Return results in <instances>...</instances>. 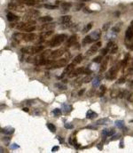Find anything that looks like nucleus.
<instances>
[{"label": "nucleus", "instance_id": "obj_1", "mask_svg": "<svg viewBox=\"0 0 133 153\" xmlns=\"http://www.w3.org/2000/svg\"><path fill=\"white\" fill-rule=\"evenodd\" d=\"M66 35L65 34H59V35H56L53 38L50 42V46L51 47H55V46H59L60 44H62L64 42V40L66 39Z\"/></svg>", "mask_w": 133, "mask_h": 153}, {"label": "nucleus", "instance_id": "obj_2", "mask_svg": "<svg viewBox=\"0 0 133 153\" xmlns=\"http://www.w3.org/2000/svg\"><path fill=\"white\" fill-rule=\"evenodd\" d=\"M120 66H122V64L121 63L113 66V67L109 69V71H108L106 78H107V79H115V78H116L117 72H118L119 69H120Z\"/></svg>", "mask_w": 133, "mask_h": 153}, {"label": "nucleus", "instance_id": "obj_3", "mask_svg": "<svg viewBox=\"0 0 133 153\" xmlns=\"http://www.w3.org/2000/svg\"><path fill=\"white\" fill-rule=\"evenodd\" d=\"M40 15V12L37 11V10H35V9H30L28 11V13H26L25 15V19L28 20L29 22L30 21L34 20L36 17H38Z\"/></svg>", "mask_w": 133, "mask_h": 153}, {"label": "nucleus", "instance_id": "obj_4", "mask_svg": "<svg viewBox=\"0 0 133 153\" xmlns=\"http://www.w3.org/2000/svg\"><path fill=\"white\" fill-rule=\"evenodd\" d=\"M68 64V60L66 59H59V61H56L54 62V63L52 64V66H51L49 69H59V68H62L66 66Z\"/></svg>", "mask_w": 133, "mask_h": 153}, {"label": "nucleus", "instance_id": "obj_5", "mask_svg": "<svg viewBox=\"0 0 133 153\" xmlns=\"http://www.w3.org/2000/svg\"><path fill=\"white\" fill-rule=\"evenodd\" d=\"M101 46V42H98L96 43L95 45H92V46H91L90 49L87 51L86 53V55L87 56H91V55H93L95 53H97L98 50H99V48Z\"/></svg>", "mask_w": 133, "mask_h": 153}, {"label": "nucleus", "instance_id": "obj_6", "mask_svg": "<svg viewBox=\"0 0 133 153\" xmlns=\"http://www.w3.org/2000/svg\"><path fill=\"white\" fill-rule=\"evenodd\" d=\"M55 27H56L55 22H46V23H43L42 26H40L39 29L43 31H48V30H52Z\"/></svg>", "mask_w": 133, "mask_h": 153}, {"label": "nucleus", "instance_id": "obj_7", "mask_svg": "<svg viewBox=\"0 0 133 153\" xmlns=\"http://www.w3.org/2000/svg\"><path fill=\"white\" fill-rule=\"evenodd\" d=\"M84 69L85 68L81 67V68H78V69H74V70H73L72 72L69 75V78H74V76H76L80 74H83V72H84Z\"/></svg>", "mask_w": 133, "mask_h": 153}, {"label": "nucleus", "instance_id": "obj_8", "mask_svg": "<svg viewBox=\"0 0 133 153\" xmlns=\"http://www.w3.org/2000/svg\"><path fill=\"white\" fill-rule=\"evenodd\" d=\"M64 53V50L63 49H59V50H56V51H53L50 54V59H56V58H59L60 57L61 55H63Z\"/></svg>", "mask_w": 133, "mask_h": 153}, {"label": "nucleus", "instance_id": "obj_9", "mask_svg": "<svg viewBox=\"0 0 133 153\" xmlns=\"http://www.w3.org/2000/svg\"><path fill=\"white\" fill-rule=\"evenodd\" d=\"M29 26H31V25L29 23V22H19V23L16 25V29H19V30H21V31H24V32H25V30L29 27Z\"/></svg>", "mask_w": 133, "mask_h": 153}, {"label": "nucleus", "instance_id": "obj_10", "mask_svg": "<svg viewBox=\"0 0 133 153\" xmlns=\"http://www.w3.org/2000/svg\"><path fill=\"white\" fill-rule=\"evenodd\" d=\"M36 38V35L34 34V33L30 32L29 34H25L23 36V40L27 41V42H30V41H34Z\"/></svg>", "mask_w": 133, "mask_h": 153}, {"label": "nucleus", "instance_id": "obj_11", "mask_svg": "<svg viewBox=\"0 0 133 153\" xmlns=\"http://www.w3.org/2000/svg\"><path fill=\"white\" fill-rule=\"evenodd\" d=\"M76 40H77V36H76V35H72L70 37H69V39L66 41V46H68V47L72 46L73 45H75Z\"/></svg>", "mask_w": 133, "mask_h": 153}, {"label": "nucleus", "instance_id": "obj_12", "mask_svg": "<svg viewBox=\"0 0 133 153\" xmlns=\"http://www.w3.org/2000/svg\"><path fill=\"white\" fill-rule=\"evenodd\" d=\"M74 69H75V64L73 63V62H72V63H70V64H69V65L66 67V69H65L64 72H63V74H62V76H63L64 75H66V74L69 75L73 70H74Z\"/></svg>", "mask_w": 133, "mask_h": 153}, {"label": "nucleus", "instance_id": "obj_13", "mask_svg": "<svg viewBox=\"0 0 133 153\" xmlns=\"http://www.w3.org/2000/svg\"><path fill=\"white\" fill-rule=\"evenodd\" d=\"M108 61H109V56H106L105 59H103L102 64H101L100 69H99V71H100V72H104V71L106 69V68H107V64H108Z\"/></svg>", "mask_w": 133, "mask_h": 153}, {"label": "nucleus", "instance_id": "obj_14", "mask_svg": "<svg viewBox=\"0 0 133 153\" xmlns=\"http://www.w3.org/2000/svg\"><path fill=\"white\" fill-rule=\"evenodd\" d=\"M43 50V46H31V54H36V53H41Z\"/></svg>", "mask_w": 133, "mask_h": 153}, {"label": "nucleus", "instance_id": "obj_15", "mask_svg": "<svg viewBox=\"0 0 133 153\" xmlns=\"http://www.w3.org/2000/svg\"><path fill=\"white\" fill-rule=\"evenodd\" d=\"M8 8L9 9H11V10H22L23 9V7H22L21 6H20V5H18V4H16V3H13V2H11V3H9L8 4Z\"/></svg>", "mask_w": 133, "mask_h": 153}, {"label": "nucleus", "instance_id": "obj_16", "mask_svg": "<svg viewBox=\"0 0 133 153\" xmlns=\"http://www.w3.org/2000/svg\"><path fill=\"white\" fill-rule=\"evenodd\" d=\"M71 16L70 15H64V16H62L60 19H59V21H60V22L62 24H68L69 23V22H71Z\"/></svg>", "mask_w": 133, "mask_h": 153}, {"label": "nucleus", "instance_id": "obj_17", "mask_svg": "<svg viewBox=\"0 0 133 153\" xmlns=\"http://www.w3.org/2000/svg\"><path fill=\"white\" fill-rule=\"evenodd\" d=\"M6 18H7L8 22H15V21L18 20L19 17L17 16V15H15L14 13H7V15H6Z\"/></svg>", "mask_w": 133, "mask_h": 153}, {"label": "nucleus", "instance_id": "obj_18", "mask_svg": "<svg viewBox=\"0 0 133 153\" xmlns=\"http://www.w3.org/2000/svg\"><path fill=\"white\" fill-rule=\"evenodd\" d=\"M125 37L127 38L128 40H131V38L133 37V29L130 27H129L127 29L125 32Z\"/></svg>", "mask_w": 133, "mask_h": 153}, {"label": "nucleus", "instance_id": "obj_19", "mask_svg": "<svg viewBox=\"0 0 133 153\" xmlns=\"http://www.w3.org/2000/svg\"><path fill=\"white\" fill-rule=\"evenodd\" d=\"M91 36H92V37L93 38V40L96 41L98 40L99 37H100L101 36V31L99 30V29H97L96 31H94V32H92V34H91Z\"/></svg>", "mask_w": 133, "mask_h": 153}, {"label": "nucleus", "instance_id": "obj_20", "mask_svg": "<svg viewBox=\"0 0 133 153\" xmlns=\"http://www.w3.org/2000/svg\"><path fill=\"white\" fill-rule=\"evenodd\" d=\"M2 133H4L5 135H12V133H14V128L10 127V126H8V127H5L2 129Z\"/></svg>", "mask_w": 133, "mask_h": 153}, {"label": "nucleus", "instance_id": "obj_21", "mask_svg": "<svg viewBox=\"0 0 133 153\" xmlns=\"http://www.w3.org/2000/svg\"><path fill=\"white\" fill-rule=\"evenodd\" d=\"M38 21L42 23H46V22H51L52 21V18L51 16H42L38 18Z\"/></svg>", "mask_w": 133, "mask_h": 153}, {"label": "nucleus", "instance_id": "obj_22", "mask_svg": "<svg viewBox=\"0 0 133 153\" xmlns=\"http://www.w3.org/2000/svg\"><path fill=\"white\" fill-rule=\"evenodd\" d=\"M97 116H98L97 113L94 112V111H92V109L88 110V111H87V113H86V119H94V118H96Z\"/></svg>", "mask_w": 133, "mask_h": 153}, {"label": "nucleus", "instance_id": "obj_23", "mask_svg": "<svg viewBox=\"0 0 133 153\" xmlns=\"http://www.w3.org/2000/svg\"><path fill=\"white\" fill-rule=\"evenodd\" d=\"M92 42H94V40H93V38L92 37L91 35L86 36L84 38H83V46H85V45H87V44H91V43H92Z\"/></svg>", "mask_w": 133, "mask_h": 153}, {"label": "nucleus", "instance_id": "obj_24", "mask_svg": "<svg viewBox=\"0 0 133 153\" xmlns=\"http://www.w3.org/2000/svg\"><path fill=\"white\" fill-rule=\"evenodd\" d=\"M20 2L22 4L26 5V6H33L36 5V0H20Z\"/></svg>", "mask_w": 133, "mask_h": 153}, {"label": "nucleus", "instance_id": "obj_25", "mask_svg": "<svg viewBox=\"0 0 133 153\" xmlns=\"http://www.w3.org/2000/svg\"><path fill=\"white\" fill-rule=\"evenodd\" d=\"M115 130L114 129H104L103 130V135L104 136H112L115 135Z\"/></svg>", "mask_w": 133, "mask_h": 153}, {"label": "nucleus", "instance_id": "obj_26", "mask_svg": "<svg viewBox=\"0 0 133 153\" xmlns=\"http://www.w3.org/2000/svg\"><path fill=\"white\" fill-rule=\"evenodd\" d=\"M60 6L62 9L64 10H69L70 9V7L72 6V4L71 3H68V2H63V3H60Z\"/></svg>", "mask_w": 133, "mask_h": 153}, {"label": "nucleus", "instance_id": "obj_27", "mask_svg": "<svg viewBox=\"0 0 133 153\" xmlns=\"http://www.w3.org/2000/svg\"><path fill=\"white\" fill-rule=\"evenodd\" d=\"M83 61V55L82 54H78L77 56L75 57V59L73 60V63L76 65V64H79L80 62Z\"/></svg>", "mask_w": 133, "mask_h": 153}, {"label": "nucleus", "instance_id": "obj_28", "mask_svg": "<svg viewBox=\"0 0 133 153\" xmlns=\"http://www.w3.org/2000/svg\"><path fill=\"white\" fill-rule=\"evenodd\" d=\"M53 34V30H48V31H43V33L41 34V36L43 38H47L49 36H51Z\"/></svg>", "mask_w": 133, "mask_h": 153}, {"label": "nucleus", "instance_id": "obj_29", "mask_svg": "<svg viewBox=\"0 0 133 153\" xmlns=\"http://www.w3.org/2000/svg\"><path fill=\"white\" fill-rule=\"evenodd\" d=\"M43 7L46 8V9H49V10H55V9H58L59 6L57 5H49V4H46L43 6Z\"/></svg>", "mask_w": 133, "mask_h": 153}, {"label": "nucleus", "instance_id": "obj_30", "mask_svg": "<svg viewBox=\"0 0 133 153\" xmlns=\"http://www.w3.org/2000/svg\"><path fill=\"white\" fill-rule=\"evenodd\" d=\"M109 122V119H107V118H104V119H99V120L96 121V123L99 125H101V124H107V123Z\"/></svg>", "mask_w": 133, "mask_h": 153}, {"label": "nucleus", "instance_id": "obj_31", "mask_svg": "<svg viewBox=\"0 0 133 153\" xmlns=\"http://www.w3.org/2000/svg\"><path fill=\"white\" fill-rule=\"evenodd\" d=\"M112 26V22H106L104 25L102 26V30L103 31H107L110 29V27Z\"/></svg>", "mask_w": 133, "mask_h": 153}, {"label": "nucleus", "instance_id": "obj_32", "mask_svg": "<svg viewBox=\"0 0 133 153\" xmlns=\"http://www.w3.org/2000/svg\"><path fill=\"white\" fill-rule=\"evenodd\" d=\"M47 127H48V129L50 130L51 132H52V133H55L56 132V126H54L53 124L48 123V124H47Z\"/></svg>", "mask_w": 133, "mask_h": 153}, {"label": "nucleus", "instance_id": "obj_33", "mask_svg": "<svg viewBox=\"0 0 133 153\" xmlns=\"http://www.w3.org/2000/svg\"><path fill=\"white\" fill-rule=\"evenodd\" d=\"M103 61V55H99V56H97L96 58L93 59V62H96V63H100Z\"/></svg>", "mask_w": 133, "mask_h": 153}, {"label": "nucleus", "instance_id": "obj_34", "mask_svg": "<svg viewBox=\"0 0 133 153\" xmlns=\"http://www.w3.org/2000/svg\"><path fill=\"white\" fill-rule=\"evenodd\" d=\"M84 7V4L83 3H79L78 5H76V7H75V10L76 11H79V10L83 9V8Z\"/></svg>", "mask_w": 133, "mask_h": 153}, {"label": "nucleus", "instance_id": "obj_35", "mask_svg": "<svg viewBox=\"0 0 133 153\" xmlns=\"http://www.w3.org/2000/svg\"><path fill=\"white\" fill-rule=\"evenodd\" d=\"M128 61H129V54L126 55V57H125V58H124V60L122 61V62H121V64H122V67H123V68H124L126 65H127Z\"/></svg>", "mask_w": 133, "mask_h": 153}, {"label": "nucleus", "instance_id": "obj_36", "mask_svg": "<svg viewBox=\"0 0 133 153\" xmlns=\"http://www.w3.org/2000/svg\"><path fill=\"white\" fill-rule=\"evenodd\" d=\"M55 86L57 88H59V89H61V90L66 89V86L63 85V84H61V83H57V84H55Z\"/></svg>", "mask_w": 133, "mask_h": 153}, {"label": "nucleus", "instance_id": "obj_37", "mask_svg": "<svg viewBox=\"0 0 133 153\" xmlns=\"http://www.w3.org/2000/svg\"><path fill=\"white\" fill-rule=\"evenodd\" d=\"M115 125L120 128H123V126H124V123H123V121H122V120L116 121V122H115Z\"/></svg>", "mask_w": 133, "mask_h": 153}, {"label": "nucleus", "instance_id": "obj_38", "mask_svg": "<svg viewBox=\"0 0 133 153\" xmlns=\"http://www.w3.org/2000/svg\"><path fill=\"white\" fill-rule=\"evenodd\" d=\"M35 29H36V27H35V26H29V28H28L27 29H26L25 30V32H27V33H30V32H32V31H34Z\"/></svg>", "mask_w": 133, "mask_h": 153}, {"label": "nucleus", "instance_id": "obj_39", "mask_svg": "<svg viewBox=\"0 0 133 153\" xmlns=\"http://www.w3.org/2000/svg\"><path fill=\"white\" fill-rule=\"evenodd\" d=\"M117 50H118V46L116 45H114L111 49H110V52H111V53H115L117 52Z\"/></svg>", "mask_w": 133, "mask_h": 153}, {"label": "nucleus", "instance_id": "obj_40", "mask_svg": "<svg viewBox=\"0 0 133 153\" xmlns=\"http://www.w3.org/2000/svg\"><path fill=\"white\" fill-rule=\"evenodd\" d=\"M52 113H53L55 116H59V115L61 114V110H60V109H53Z\"/></svg>", "mask_w": 133, "mask_h": 153}, {"label": "nucleus", "instance_id": "obj_41", "mask_svg": "<svg viewBox=\"0 0 133 153\" xmlns=\"http://www.w3.org/2000/svg\"><path fill=\"white\" fill-rule=\"evenodd\" d=\"M108 51H109V49H108V48L106 46V47H105L104 49L101 50V55H103V56H105V55H106V53H107V52H108Z\"/></svg>", "mask_w": 133, "mask_h": 153}, {"label": "nucleus", "instance_id": "obj_42", "mask_svg": "<svg viewBox=\"0 0 133 153\" xmlns=\"http://www.w3.org/2000/svg\"><path fill=\"white\" fill-rule=\"evenodd\" d=\"M92 80V78L90 76H86L85 79H83V83H89V82H91Z\"/></svg>", "mask_w": 133, "mask_h": 153}, {"label": "nucleus", "instance_id": "obj_43", "mask_svg": "<svg viewBox=\"0 0 133 153\" xmlns=\"http://www.w3.org/2000/svg\"><path fill=\"white\" fill-rule=\"evenodd\" d=\"M92 23L88 24V25L86 26V28H84V29H83V32H87V31H89L91 29H92Z\"/></svg>", "mask_w": 133, "mask_h": 153}, {"label": "nucleus", "instance_id": "obj_44", "mask_svg": "<svg viewBox=\"0 0 133 153\" xmlns=\"http://www.w3.org/2000/svg\"><path fill=\"white\" fill-rule=\"evenodd\" d=\"M65 128H66V129H72L74 126H73V125L72 124H70V123H66L65 124Z\"/></svg>", "mask_w": 133, "mask_h": 153}, {"label": "nucleus", "instance_id": "obj_45", "mask_svg": "<svg viewBox=\"0 0 133 153\" xmlns=\"http://www.w3.org/2000/svg\"><path fill=\"white\" fill-rule=\"evenodd\" d=\"M120 28H121V25H119V26H115V27H114L113 28V31L114 32H119L120 31Z\"/></svg>", "mask_w": 133, "mask_h": 153}, {"label": "nucleus", "instance_id": "obj_46", "mask_svg": "<svg viewBox=\"0 0 133 153\" xmlns=\"http://www.w3.org/2000/svg\"><path fill=\"white\" fill-rule=\"evenodd\" d=\"M96 80H97V81H94V82H93V86H98V85L99 84V82H100V79H99V78H97V79H96Z\"/></svg>", "mask_w": 133, "mask_h": 153}, {"label": "nucleus", "instance_id": "obj_47", "mask_svg": "<svg viewBox=\"0 0 133 153\" xmlns=\"http://www.w3.org/2000/svg\"><path fill=\"white\" fill-rule=\"evenodd\" d=\"M105 91H106V86H100V93H101V94H102V93H104Z\"/></svg>", "mask_w": 133, "mask_h": 153}, {"label": "nucleus", "instance_id": "obj_48", "mask_svg": "<svg viewBox=\"0 0 133 153\" xmlns=\"http://www.w3.org/2000/svg\"><path fill=\"white\" fill-rule=\"evenodd\" d=\"M84 74H91L92 73V70L91 69H84Z\"/></svg>", "mask_w": 133, "mask_h": 153}, {"label": "nucleus", "instance_id": "obj_49", "mask_svg": "<svg viewBox=\"0 0 133 153\" xmlns=\"http://www.w3.org/2000/svg\"><path fill=\"white\" fill-rule=\"evenodd\" d=\"M124 82H125V79H123V78H122V79H119V81H117L118 84H122V83H124Z\"/></svg>", "mask_w": 133, "mask_h": 153}, {"label": "nucleus", "instance_id": "obj_50", "mask_svg": "<svg viewBox=\"0 0 133 153\" xmlns=\"http://www.w3.org/2000/svg\"><path fill=\"white\" fill-rule=\"evenodd\" d=\"M57 150H59V147H58V146H55V147H53V148L52 149V152H56Z\"/></svg>", "mask_w": 133, "mask_h": 153}, {"label": "nucleus", "instance_id": "obj_51", "mask_svg": "<svg viewBox=\"0 0 133 153\" xmlns=\"http://www.w3.org/2000/svg\"><path fill=\"white\" fill-rule=\"evenodd\" d=\"M11 148H12V149H17V148H19V145H17V144H12V145H11Z\"/></svg>", "mask_w": 133, "mask_h": 153}, {"label": "nucleus", "instance_id": "obj_52", "mask_svg": "<svg viewBox=\"0 0 133 153\" xmlns=\"http://www.w3.org/2000/svg\"><path fill=\"white\" fill-rule=\"evenodd\" d=\"M87 128H89V129H93V130H96V129H97V126H87Z\"/></svg>", "mask_w": 133, "mask_h": 153}, {"label": "nucleus", "instance_id": "obj_53", "mask_svg": "<svg viewBox=\"0 0 133 153\" xmlns=\"http://www.w3.org/2000/svg\"><path fill=\"white\" fill-rule=\"evenodd\" d=\"M119 137H120V135H115L114 136V138H111V141H114V140H116V139H118Z\"/></svg>", "mask_w": 133, "mask_h": 153}, {"label": "nucleus", "instance_id": "obj_54", "mask_svg": "<svg viewBox=\"0 0 133 153\" xmlns=\"http://www.w3.org/2000/svg\"><path fill=\"white\" fill-rule=\"evenodd\" d=\"M84 91H85L84 89H83V90H81V91H79V93H78V95H79V96H81V95H83V93H84Z\"/></svg>", "mask_w": 133, "mask_h": 153}, {"label": "nucleus", "instance_id": "obj_55", "mask_svg": "<svg viewBox=\"0 0 133 153\" xmlns=\"http://www.w3.org/2000/svg\"><path fill=\"white\" fill-rule=\"evenodd\" d=\"M83 11H84L85 13H92V11H91V10H87V8H84Z\"/></svg>", "mask_w": 133, "mask_h": 153}, {"label": "nucleus", "instance_id": "obj_56", "mask_svg": "<svg viewBox=\"0 0 133 153\" xmlns=\"http://www.w3.org/2000/svg\"><path fill=\"white\" fill-rule=\"evenodd\" d=\"M4 141H5V142H7V143H8V142H9V141H10V137H8V138H4Z\"/></svg>", "mask_w": 133, "mask_h": 153}, {"label": "nucleus", "instance_id": "obj_57", "mask_svg": "<svg viewBox=\"0 0 133 153\" xmlns=\"http://www.w3.org/2000/svg\"><path fill=\"white\" fill-rule=\"evenodd\" d=\"M129 27H130V28H131V29H133V21H132V22H130V25H129Z\"/></svg>", "mask_w": 133, "mask_h": 153}, {"label": "nucleus", "instance_id": "obj_58", "mask_svg": "<svg viewBox=\"0 0 133 153\" xmlns=\"http://www.w3.org/2000/svg\"><path fill=\"white\" fill-rule=\"evenodd\" d=\"M23 111H26V112H28V111H29V109H28V108H23Z\"/></svg>", "mask_w": 133, "mask_h": 153}, {"label": "nucleus", "instance_id": "obj_59", "mask_svg": "<svg viewBox=\"0 0 133 153\" xmlns=\"http://www.w3.org/2000/svg\"><path fill=\"white\" fill-rule=\"evenodd\" d=\"M81 2H87V1H90V0H80Z\"/></svg>", "mask_w": 133, "mask_h": 153}, {"label": "nucleus", "instance_id": "obj_60", "mask_svg": "<svg viewBox=\"0 0 133 153\" xmlns=\"http://www.w3.org/2000/svg\"><path fill=\"white\" fill-rule=\"evenodd\" d=\"M130 49H131V50H133V43H132V44H131V46H130Z\"/></svg>", "mask_w": 133, "mask_h": 153}]
</instances>
